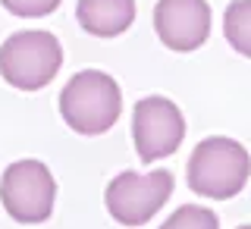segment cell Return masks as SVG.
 I'll return each mask as SVG.
<instances>
[{
	"label": "cell",
	"instance_id": "11",
	"mask_svg": "<svg viewBox=\"0 0 251 229\" xmlns=\"http://www.w3.org/2000/svg\"><path fill=\"white\" fill-rule=\"evenodd\" d=\"M0 3L19 19H41V16H50L57 10L60 0H0Z\"/></svg>",
	"mask_w": 251,
	"mask_h": 229
},
{
	"label": "cell",
	"instance_id": "5",
	"mask_svg": "<svg viewBox=\"0 0 251 229\" xmlns=\"http://www.w3.org/2000/svg\"><path fill=\"white\" fill-rule=\"evenodd\" d=\"M173 173L154 170V173H120L107 185V210L120 226H145L157 217V210L173 195Z\"/></svg>",
	"mask_w": 251,
	"mask_h": 229
},
{
	"label": "cell",
	"instance_id": "1",
	"mask_svg": "<svg viewBox=\"0 0 251 229\" xmlns=\"http://www.w3.org/2000/svg\"><path fill=\"white\" fill-rule=\"evenodd\" d=\"M123 110V91L113 76L100 69L75 73L60 91V116L78 135H104Z\"/></svg>",
	"mask_w": 251,
	"mask_h": 229
},
{
	"label": "cell",
	"instance_id": "3",
	"mask_svg": "<svg viewBox=\"0 0 251 229\" xmlns=\"http://www.w3.org/2000/svg\"><path fill=\"white\" fill-rule=\"evenodd\" d=\"M63 47L50 31H16L0 47V76L19 91H38L57 78Z\"/></svg>",
	"mask_w": 251,
	"mask_h": 229
},
{
	"label": "cell",
	"instance_id": "8",
	"mask_svg": "<svg viewBox=\"0 0 251 229\" xmlns=\"http://www.w3.org/2000/svg\"><path fill=\"white\" fill-rule=\"evenodd\" d=\"M75 19L94 38H116L135 22V0H78Z\"/></svg>",
	"mask_w": 251,
	"mask_h": 229
},
{
	"label": "cell",
	"instance_id": "7",
	"mask_svg": "<svg viewBox=\"0 0 251 229\" xmlns=\"http://www.w3.org/2000/svg\"><path fill=\"white\" fill-rule=\"evenodd\" d=\"M154 31L163 47L176 53L198 51L210 35V6L207 0H157Z\"/></svg>",
	"mask_w": 251,
	"mask_h": 229
},
{
	"label": "cell",
	"instance_id": "2",
	"mask_svg": "<svg viewBox=\"0 0 251 229\" xmlns=\"http://www.w3.org/2000/svg\"><path fill=\"white\" fill-rule=\"evenodd\" d=\"M251 176V154L235 138H204L188 157V188L201 198L226 201L245 188Z\"/></svg>",
	"mask_w": 251,
	"mask_h": 229
},
{
	"label": "cell",
	"instance_id": "9",
	"mask_svg": "<svg viewBox=\"0 0 251 229\" xmlns=\"http://www.w3.org/2000/svg\"><path fill=\"white\" fill-rule=\"evenodd\" d=\"M223 35L242 57H251V0H232L223 13Z\"/></svg>",
	"mask_w": 251,
	"mask_h": 229
},
{
	"label": "cell",
	"instance_id": "6",
	"mask_svg": "<svg viewBox=\"0 0 251 229\" xmlns=\"http://www.w3.org/2000/svg\"><path fill=\"white\" fill-rule=\"evenodd\" d=\"M185 138L182 110L170 98H141L132 110V141L141 163H154L160 157L176 154Z\"/></svg>",
	"mask_w": 251,
	"mask_h": 229
},
{
	"label": "cell",
	"instance_id": "10",
	"mask_svg": "<svg viewBox=\"0 0 251 229\" xmlns=\"http://www.w3.org/2000/svg\"><path fill=\"white\" fill-rule=\"evenodd\" d=\"M220 220L214 210L198 207V204H185L176 214H170V220L163 223V229H217Z\"/></svg>",
	"mask_w": 251,
	"mask_h": 229
},
{
	"label": "cell",
	"instance_id": "4",
	"mask_svg": "<svg viewBox=\"0 0 251 229\" xmlns=\"http://www.w3.org/2000/svg\"><path fill=\"white\" fill-rule=\"evenodd\" d=\"M0 201L16 223L35 226L53 214L57 179L41 160H16L0 176Z\"/></svg>",
	"mask_w": 251,
	"mask_h": 229
}]
</instances>
